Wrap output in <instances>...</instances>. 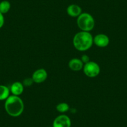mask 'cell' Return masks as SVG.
<instances>
[{"instance_id":"cell-7","label":"cell","mask_w":127,"mask_h":127,"mask_svg":"<svg viewBox=\"0 0 127 127\" xmlns=\"http://www.w3.org/2000/svg\"><path fill=\"white\" fill-rule=\"evenodd\" d=\"M94 42L95 45L100 47H107L110 42L109 37L103 34H99L94 38Z\"/></svg>"},{"instance_id":"cell-2","label":"cell","mask_w":127,"mask_h":127,"mask_svg":"<svg viewBox=\"0 0 127 127\" xmlns=\"http://www.w3.org/2000/svg\"><path fill=\"white\" fill-rule=\"evenodd\" d=\"M94 43V38L89 32L80 31L74 36L73 44L75 48L79 51L89 50Z\"/></svg>"},{"instance_id":"cell-3","label":"cell","mask_w":127,"mask_h":127,"mask_svg":"<svg viewBox=\"0 0 127 127\" xmlns=\"http://www.w3.org/2000/svg\"><path fill=\"white\" fill-rule=\"evenodd\" d=\"M77 24L82 31L89 32L94 29L95 21L92 16L87 13H83L77 17Z\"/></svg>"},{"instance_id":"cell-15","label":"cell","mask_w":127,"mask_h":127,"mask_svg":"<svg viewBox=\"0 0 127 127\" xmlns=\"http://www.w3.org/2000/svg\"><path fill=\"white\" fill-rule=\"evenodd\" d=\"M81 61H82L83 63L87 64L89 62V57L87 55H83V56H82Z\"/></svg>"},{"instance_id":"cell-14","label":"cell","mask_w":127,"mask_h":127,"mask_svg":"<svg viewBox=\"0 0 127 127\" xmlns=\"http://www.w3.org/2000/svg\"><path fill=\"white\" fill-rule=\"evenodd\" d=\"M33 82L34 81L32 78H27V79H24V81H23V85H25V86L28 87V86H31Z\"/></svg>"},{"instance_id":"cell-5","label":"cell","mask_w":127,"mask_h":127,"mask_svg":"<svg viewBox=\"0 0 127 127\" xmlns=\"http://www.w3.org/2000/svg\"><path fill=\"white\" fill-rule=\"evenodd\" d=\"M71 121L70 118L65 115H61L55 118L53 127H70Z\"/></svg>"},{"instance_id":"cell-1","label":"cell","mask_w":127,"mask_h":127,"mask_svg":"<svg viewBox=\"0 0 127 127\" xmlns=\"http://www.w3.org/2000/svg\"><path fill=\"white\" fill-rule=\"evenodd\" d=\"M4 108L9 115L17 117L23 113L24 105L20 97L16 95H11L6 100Z\"/></svg>"},{"instance_id":"cell-8","label":"cell","mask_w":127,"mask_h":127,"mask_svg":"<svg viewBox=\"0 0 127 127\" xmlns=\"http://www.w3.org/2000/svg\"><path fill=\"white\" fill-rule=\"evenodd\" d=\"M67 13L71 17H78L82 14V9L77 4H70L67 8Z\"/></svg>"},{"instance_id":"cell-13","label":"cell","mask_w":127,"mask_h":127,"mask_svg":"<svg viewBox=\"0 0 127 127\" xmlns=\"http://www.w3.org/2000/svg\"><path fill=\"white\" fill-rule=\"evenodd\" d=\"M56 110L61 113H65L69 110V105L66 103H60L56 106Z\"/></svg>"},{"instance_id":"cell-9","label":"cell","mask_w":127,"mask_h":127,"mask_svg":"<svg viewBox=\"0 0 127 127\" xmlns=\"http://www.w3.org/2000/svg\"><path fill=\"white\" fill-rule=\"evenodd\" d=\"M69 67L72 70L79 71L84 67V63L81 61V59L74 58L69 61Z\"/></svg>"},{"instance_id":"cell-10","label":"cell","mask_w":127,"mask_h":127,"mask_svg":"<svg viewBox=\"0 0 127 127\" xmlns=\"http://www.w3.org/2000/svg\"><path fill=\"white\" fill-rule=\"evenodd\" d=\"M10 90L13 95L19 96V95H21L24 92V85L19 82H16L11 85Z\"/></svg>"},{"instance_id":"cell-16","label":"cell","mask_w":127,"mask_h":127,"mask_svg":"<svg viewBox=\"0 0 127 127\" xmlns=\"http://www.w3.org/2000/svg\"><path fill=\"white\" fill-rule=\"evenodd\" d=\"M4 23V18L3 14L1 13H0V28H1L3 26Z\"/></svg>"},{"instance_id":"cell-12","label":"cell","mask_w":127,"mask_h":127,"mask_svg":"<svg viewBox=\"0 0 127 127\" xmlns=\"http://www.w3.org/2000/svg\"><path fill=\"white\" fill-rule=\"evenodd\" d=\"M11 8V4L8 1L4 0L0 3V13L6 14L9 11Z\"/></svg>"},{"instance_id":"cell-6","label":"cell","mask_w":127,"mask_h":127,"mask_svg":"<svg viewBox=\"0 0 127 127\" xmlns=\"http://www.w3.org/2000/svg\"><path fill=\"white\" fill-rule=\"evenodd\" d=\"M47 77V73L44 69H39L36 70L32 75V79L34 82L41 84L46 80Z\"/></svg>"},{"instance_id":"cell-11","label":"cell","mask_w":127,"mask_h":127,"mask_svg":"<svg viewBox=\"0 0 127 127\" xmlns=\"http://www.w3.org/2000/svg\"><path fill=\"white\" fill-rule=\"evenodd\" d=\"M9 89L5 85H0V100H6L9 96Z\"/></svg>"},{"instance_id":"cell-4","label":"cell","mask_w":127,"mask_h":127,"mask_svg":"<svg viewBox=\"0 0 127 127\" xmlns=\"http://www.w3.org/2000/svg\"><path fill=\"white\" fill-rule=\"evenodd\" d=\"M84 72V74L89 77H95L100 74V69L98 64L92 61H89L87 64H85Z\"/></svg>"}]
</instances>
